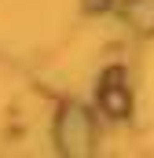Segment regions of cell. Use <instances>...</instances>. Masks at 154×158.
Instances as JSON below:
<instances>
[{
  "label": "cell",
  "mask_w": 154,
  "mask_h": 158,
  "mask_svg": "<svg viewBox=\"0 0 154 158\" xmlns=\"http://www.w3.org/2000/svg\"><path fill=\"white\" fill-rule=\"evenodd\" d=\"M63 147L66 151H84L88 140H92V129H88V118L81 107H66L63 110V132H59Z\"/></svg>",
  "instance_id": "1"
},
{
  "label": "cell",
  "mask_w": 154,
  "mask_h": 158,
  "mask_svg": "<svg viewBox=\"0 0 154 158\" xmlns=\"http://www.w3.org/2000/svg\"><path fill=\"white\" fill-rule=\"evenodd\" d=\"M103 85H107V81H103ZM103 107H107L114 118L128 114V96H125V88H121V85H107V88H103Z\"/></svg>",
  "instance_id": "2"
},
{
  "label": "cell",
  "mask_w": 154,
  "mask_h": 158,
  "mask_svg": "<svg viewBox=\"0 0 154 158\" xmlns=\"http://www.w3.org/2000/svg\"><path fill=\"white\" fill-rule=\"evenodd\" d=\"M128 15H132V19L140 15V26H143V30H154V0H132Z\"/></svg>",
  "instance_id": "3"
}]
</instances>
